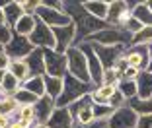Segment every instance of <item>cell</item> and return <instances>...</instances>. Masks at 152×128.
<instances>
[{
    "mask_svg": "<svg viewBox=\"0 0 152 128\" xmlns=\"http://www.w3.org/2000/svg\"><path fill=\"white\" fill-rule=\"evenodd\" d=\"M63 12L70 18L72 25H74L76 31V39L74 45L86 43L92 35L103 31L107 27V23L102 22V20H96L94 16H90L88 12L84 10L82 2H74V0H63Z\"/></svg>",
    "mask_w": 152,
    "mask_h": 128,
    "instance_id": "obj_1",
    "label": "cell"
},
{
    "mask_svg": "<svg viewBox=\"0 0 152 128\" xmlns=\"http://www.w3.org/2000/svg\"><path fill=\"white\" fill-rule=\"evenodd\" d=\"M94 88H96L94 84H84V82H80V80H76L74 76L66 74L64 76L63 93H61V97H58L55 103H57V107H68L74 101H78V99L90 95Z\"/></svg>",
    "mask_w": 152,
    "mask_h": 128,
    "instance_id": "obj_2",
    "label": "cell"
},
{
    "mask_svg": "<svg viewBox=\"0 0 152 128\" xmlns=\"http://www.w3.org/2000/svg\"><path fill=\"white\" fill-rule=\"evenodd\" d=\"M86 43H98V45H103V47H131L133 43V35L127 33L123 27H105L103 31L92 35Z\"/></svg>",
    "mask_w": 152,
    "mask_h": 128,
    "instance_id": "obj_3",
    "label": "cell"
},
{
    "mask_svg": "<svg viewBox=\"0 0 152 128\" xmlns=\"http://www.w3.org/2000/svg\"><path fill=\"white\" fill-rule=\"evenodd\" d=\"M66 56V66H68V74L74 76L76 80H80L84 84H92L90 80V70H88V58L86 54L80 51V47H70V49L64 53Z\"/></svg>",
    "mask_w": 152,
    "mask_h": 128,
    "instance_id": "obj_4",
    "label": "cell"
},
{
    "mask_svg": "<svg viewBox=\"0 0 152 128\" xmlns=\"http://www.w3.org/2000/svg\"><path fill=\"white\" fill-rule=\"evenodd\" d=\"M123 58H125L127 66L142 72L150 64V47H146V45H131V47L125 49Z\"/></svg>",
    "mask_w": 152,
    "mask_h": 128,
    "instance_id": "obj_5",
    "label": "cell"
},
{
    "mask_svg": "<svg viewBox=\"0 0 152 128\" xmlns=\"http://www.w3.org/2000/svg\"><path fill=\"white\" fill-rule=\"evenodd\" d=\"M33 51H35V47L31 45L29 37H22V35H16V33H14L12 41L4 47V53L12 60H26Z\"/></svg>",
    "mask_w": 152,
    "mask_h": 128,
    "instance_id": "obj_6",
    "label": "cell"
},
{
    "mask_svg": "<svg viewBox=\"0 0 152 128\" xmlns=\"http://www.w3.org/2000/svg\"><path fill=\"white\" fill-rule=\"evenodd\" d=\"M45 56V70L47 74L45 76H53V78H64L68 74V66H66V56L57 51H43Z\"/></svg>",
    "mask_w": 152,
    "mask_h": 128,
    "instance_id": "obj_7",
    "label": "cell"
},
{
    "mask_svg": "<svg viewBox=\"0 0 152 128\" xmlns=\"http://www.w3.org/2000/svg\"><path fill=\"white\" fill-rule=\"evenodd\" d=\"M92 47H94L96 54H98L99 62H102L103 70H107V68H115L117 62L123 58V54H125V49L127 47H103V45H98V43H92Z\"/></svg>",
    "mask_w": 152,
    "mask_h": 128,
    "instance_id": "obj_8",
    "label": "cell"
},
{
    "mask_svg": "<svg viewBox=\"0 0 152 128\" xmlns=\"http://www.w3.org/2000/svg\"><path fill=\"white\" fill-rule=\"evenodd\" d=\"M76 47H80V51L86 54V58H88V70H90V80H92V84L102 85L103 66H102V62H99L98 54H96L94 47H92V43H80V45H76Z\"/></svg>",
    "mask_w": 152,
    "mask_h": 128,
    "instance_id": "obj_9",
    "label": "cell"
},
{
    "mask_svg": "<svg viewBox=\"0 0 152 128\" xmlns=\"http://www.w3.org/2000/svg\"><path fill=\"white\" fill-rule=\"evenodd\" d=\"M131 20V8L127 0H113L109 2V14H107V23L109 27H123Z\"/></svg>",
    "mask_w": 152,
    "mask_h": 128,
    "instance_id": "obj_10",
    "label": "cell"
},
{
    "mask_svg": "<svg viewBox=\"0 0 152 128\" xmlns=\"http://www.w3.org/2000/svg\"><path fill=\"white\" fill-rule=\"evenodd\" d=\"M29 41H31V45L35 49L55 51V33H53V29H51L49 25H45L41 20H37V25H35V29H33V33L29 35Z\"/></svg>",
    "mask_w": 152,
    "mask_h": 128,
    "instance_id": "obj_11",
    "label": "cell"
},
{
    "mask_svg": "<svg viewBox=\"0 0 152 128\" xmlns=\"http://www.w3.org/2000/svg\"><path fill=\"white\" fill-rule=\"evenodd\" d=\"M35 18L41 20L45 25H49L51 29H55V27H64V25H70L72 23L70 18H68L63 10H53V8H45V6H39Z\"/></svg>",
    "mask_w": 152,
    "mask_h": 128,
    "instance_id": "obj_12",
    "label": "cell"
},
{
    "mask_svg": "<svg viewBox=\"0 0 152 128\" xmlns=\"http://www.w3.org/2000/svg\"><path fill=\"white\" fill-rule=\"evenodd\" d=\"M137 120H139V115L129 105H125L121 109H117L107 119V128H134Z\"/></svg>",
    "mask_w": 152,
    "mask_h": 128,
    "instance_id": "obj_13",
    "label": "cell"
},
{
    "mask_svg": "<svg viewBox=\"0 0 152 128\" xmlns=\"http://www.w3.org/2000/svg\"><path fill=\"white\" fill-rule=\"evenodd\" d=\"M55 51L61 54H64L70 47H74V39H76V31L74 25H64V27H55Z\"/></svg>",
    "mask_w": 152,
    "mask_h": 128,
    "instance_id": "obj_14",
    "label": "cell"
},
{
    "mask_svg": "<svg viewBox=\"0 0 152 128\" xmlns=\"http://www.w3.org/2000/svg\"><path fill=\"white\" fill-rule=\"evenodd\" d=\"M55 109H57V103H55V99H51L49 95H43V97L37 99V103L33 105L37 124H47V120H49L51 115H53Z\"/></svg>",
    "mask_w": 152,
    "mask_h": 128,
    "instance_id": "obj_15",
    "label": "cell"
},
{
    "mask_svg": "<svg viewBox=\"0 0 152 128\" xmlns=\"http://www.w3.org/2000/svg\"><path fill=\"white\" fill-rule=\"evenodd\" d=\"M49 128H72L74 126V119H72L68 107H57L53 111V115L47 120Z\"/></svg>",
    "mask_w": 152,
    "mask_h": 128,
    "instance_id": "obj_16",
    "label": "cell"
},
{
    "mask_svg": "<svg viewBox=\"0 0 152 128\" xmlns=\"http://www.w3.org/2000/svg\"><path fill=\"white\" fill-rule=\"evenodd\" d=\"M131 8V16L139 23H142L144 27H150L152 25V12L148 8L146 2H127Z\"/></svg>",
    "mask_w": 152,
    "mask_h": 128,
    "instance_id": "obj_17",
    "label": "cell"
},
{
    "mask_svg": "<svg viewBox=\"0 0 152 128\" xmlns=\"http://www.w3.org/2000/svg\"><path fill=\"white\" fill-rule=\"evenodd\" d=\"M26 64L29 68V74L31 78L35 76H45L47 70H45V56H43V49H35L29 56L26 58Z\"/></svg>",
    "mask_w": 152,
    "mask_h": 128,
    "instance_id": "obj_18",
    "label": "cell"
},
{
    "mask_svg": "<svg viewBox=\"0 0 152 128\" xmlns=\"http://www.w3.org/2000/svg\"><path fill=\"white\" fill-rule=\"evenodd\" d=\"M82 6H84V10L90 16H94L96 20H102V22L107 20L109 2H105V0H86V2H82Z\"/></svg>",
    "mask_w": 152,
    "mask_h": 128,
    "instance_id": "obj_19",
    "label": "cell"
},
{
    "mask_svg": "<svg viewBox=\"0 0 152 128\" xmlns=\"http://www.w3.org/2000/svg\"><path fill=\"white\" fill-rule=\"evenodd\" d=\"M117 91V88H113V85H96L94 89H92V93H90V99H92V103L94 105H109V99H111V95Z\"/></svg>",
    "mask_w": 152,
    "mask_h": 128,
    "instance_id": "obj_20",
    "label": "cell"
},
{
    "mask_svg": "<svg viewBox=\"0 0 152 128\" xmlns=\"http://www.w3.org/2000/svg\"><path fill=\"white\" fill-rule=\"evenodd\" d=\"M26 14H23V10H22V4H20L18 0H10L8 2V6L4 8V20H6V25L8 27H16V23L20 22V20L23 18Z\"/></svg>",
    "mask_w": 152,
    "mask_h": 128,
    "instance_id": "obj_21",
    "label": "cell"
},
{
    "mask_svg": "<svg viewBox=\"0 0 152 128\" xmlns=\"http://www.w3.org/2000/svg\"><path fill=\"white\" fill-rule=\"evenodd\" d=\"M137 91L140 99H150L152 97V74L148 70H142L137 78Z\"/></svg>",
    "mask_w": 152,
    "mask_h": 128,
    "instance_id": "obj_22",
    "label": "cell"
},
{
    "mask_svg": "<svg viewBox=\"0 0 152 128\" xmlns=\"http://www.w3.org/2000/svg\"><path fill=\"white\" fill-rule=\"evenodd\" d=\"M45 95H49L51 99L57 101L63 93V85H64V78H53V76H45Z\"/></svg>",
    "mask_w": 152,
    "mask_h": 128,
    "instance_id": "obj_23",
    "label": "cell"
},
{
    "mask_svg": "<svg viewBox=\"0 0 152 128\" xmlns=\"http://www.w3.org/2000/svg\"><path fill=\"white\" fill-rule=\"evenodd\" d=\"M35 25H37V18H35V16H27V14H26V16L16 23L14 33H16V35H22V37H29L33 33V29H35Z\"/></svg>",
    "mask_w": 152,
    "mask_h": 128,
    "instance_id": "obj_24",
    "label": "cell"
},
{
    "mask_svg": "<svg viewBox=\"0 0 152 128\" xmlns=\"http://www.w3.org/2000/svg\"><path fill=\"white\" fill-rule=\"evenodd\" d=\"M127 105L137 113L139 116H146L152 115V97L150 99H140V97H134L131 101H127Z\"/></svg>",
    "mask_w": 152,
    "mask_h": 128,
    "instance_id": "obj_25",
    "label": "cell"
},
{
    "mask_svg": "<svg viewBox=\"0 0 152 128\" xmlns=\"http://www.w3.org/2000/svg\"><path fill=\"white\" fill-rule=\"evenodd\" d=\"M22 88V82H20L18 78H14L10 72H6L4 74V80H2V85H0V95H12L18 91V89Z\"/></svg>",
    "mask_w": 152,
    "mask_h": 128,
    "instance_id": "obj_26",
    "label": "cell"
},
{
    "mask_svg": "<svg viewBox=\"0 0 152 128\" xmlns=\"http://www.w3.org/2000/svg\"><path fill=\"white\" fill-rule=\"evenodd\" d=\"M8 72L14 76V78H18L22 84L31 78V74H29V68H27L26 60H12V64H10V70H8Z\"/></svg>",
    "mask_w": 152,
    "mask_h": 128,
    "instance_id": "obj_27",
    "label": "cell"
},
{
    "mask_svg": "<svg viewBox=\"0 0 152 128\" xmlns=\"http://www.w3.org/2000/svg\"><path fill=\"white\" fill-rule=\"evenodd\" d=\"M45 76H35V78H29L27 82H23L22 88L27 89V91H31L33 95H37V97H43L45 95V82H43Z\"/></svg>",
    "mask_w": 152,
    "mask_h": 128,
    "instance_id": "obj_28",
    "label": "cell"
},
{
    "mask_svg": "<svg viewBox=\"0 0 152 128\" xmlns=\"http://www.w3.org/2000/svg\"><path fill=\"white\" fill-rule=\"evenodd\" d=\"M18 109H20V105L12 95H0V115L12 116L18 113Z\"/></svg>",
    "mask_w": 152,
    "mask_h": 128,
    "instance_id": "obj_29",
    "label": "cell"
},
{
    "mask_svg": "<svg viewBox=\"0 0 152 128\" xmlns=\"http://www.w3.org/2000/svg\"><path fill=\"white\" fill-rule=\"evenodd\" d=\"M14 99L18 101V105L20 107H33L37 103V95H33L31 91H27V89H23V88H20L18 91L14 93Z\"/></svg>",
    "mask_w": 152,
    "mask_h": 128,
    "instance_id": "obj_30",
    "label": "cell"
},
{
    "mask_svg": "<svg viewBox=\"0 0 152 128\" xmlns=\"http://www.w3.org/2000/svg\"><path fill=\"white\" fill-rule=\"evenodd\" d=\"M117 91H119L127 101H131V99H134L139 95V91H137V82H127V80H121L119 84H117Z\"/></svg>",
    "mask_w": 152,
    "mask_h": 128,
    "instance_id": "obj_31",
    "label": "cell"
},
{
    "mask_svg": "<svg viewBox=\"0 0 152 128\" xmlns=\"http://www.w3.org/2000/svg\"><path fill=\"white\" fill-rule=\"evenodd\" d=\"M131 45H146V47H152V25L142 27L137 35H133V43Z\"/></svg>",
    "mask_w": 152,
    "mask_h": 128,
    "instance_id": "obj_32",
    "label": "cell"
},
{
    "mask_svg": "<svg viewBox=\"0 0 152 128\" xmlns=\"http://www.w3.org/2000/svg\"><path fill=\"white\" fill-rule=\"evenodd\" d=\"M119 82H121V74L117 72V68H107V70H103V80H102V84L117 88V84H119Z\"/></svg>",
    "mask_w": 152,
    "mask_h": 128,
    "instance_id": "obj_33",
    "label": "cell"
},
{
    "mask_svg": "<svg viewBox=\"0 0 152 128\" xmlns=\"http://www.w3.org/2000/svg\"><path fill=\"white\" fill-rule=\"evenodd\" d=\"M115 111L111 109L109 105H94V116L96 120H103V122H107V119L113 115Z\"/></svg>",
    "mask_w": 152,
    "mask_h": 128,
    "instance_id": "obj_34",
    "label": "cell"
},
{
    "mask_svg": "<svg viewBox=\"0 0 152 128\" xmlns=\"http://www.w3.org/2000/svg\"><path fill=\"white\" fill-rule=\"evenodd\" d=\"M20 4H22L23 14H27V16H35L37 10H39V6H41V0H20Z\"/></svg>",
    "mask_w": 152,
    "mask_h": 128,
    "instance_id": "obj_35",
    "label": "cell"
},
{
    "mask_svg": "<svg viewBox=\"0 0 152 128\" xmlns=\"http://www.w3.org/2000/svg\"><path fill=\"white\" fill-rule=\"evenodd\" d=\"M12 37H14V29L12 27H8L6 23H0V45L6 47V45L12 41Z\"/></svg>",
    "mask_w": 152,
    "mask_h": 128,
    "instance_id": "obj_36",
    "label": "cell"
},
{
    "mask_svg": "<svg viewBox=\"0 0 152 128\" xmlns=\"http://www.w3.org/2000/svg\"><path fill=\"white\" fill-rule=\"evenodd\" d=\"M127 105V99L121 95L119 91H115L111 95V99H109V107H111L113 111H117V109H121V107H125Z\"/></svg>",
    "mask_w": 152,
    "mask_h": 128,
    "instance_id": "obj_37",
    "label": "cell"
},
{
    "mask_svg": "<svg viewBox=\"0 0 152 128\" xmlns=\"http://www.w3.org/2000/svg\"><path fill=\"white\" fill-rule=\"evenodd\" d=\"M139 74H140V70H137V68H131V66H127L125 70L121 72V80H127V82H137Z\"/></svg>",
    "mask_w": 152,
    "mask_h": 128,
    "instance_id": "obj_38",
    "label": "cell"
},
{
    "mask_svg": "<svg viewBox=\"0 0 152 128\" xmlns=\"http://www.w3.org/2000/svg\"><path fill=\"white\" fill-rule=\"evenodd\" d=\"M10 64H12V58H10L4 51H0V70H2V72H8L10 70Z\"/></svg>",
    "mask_w": 152,
    "mask_h": 128,
    "instance_id": "obj_39",
    "label": "cell"
},
{
    "mask_svg": "<svg viewBox=\"0 0 152 128\" xmlns=\"http://www.w3.org/2000/svg\"><path fill=\"white\" fill-rule=\"evenodd\" d=\"M134 128H152V115L139 116V120H137V126H134Z\"/></svg>",
    "mask_w": 152,
    "mask_h": 128,
    "instance_id": "obj_40",
    "label": "cell"
},
{
    "mask_svg": "<svg viewBox=\"0 0 152 128\" xmlns=\"http://www.w3.org/2000/svg\"><path fill=\"white\" fill-rule=\"evenodd\" d=\"M105 124H107V122H103V120H96V122L88 124V126H82V124H76L74 122V126H72V128H105Z\"/></svg>",
    "mask_w": 152,
    "mask_h": 128,
    "instance_id": "obj_41",
    "label": "cell"
},
{
    "mask_svg": "<svg viewBox=\"0 0 152 128\" xmlns=\"http://www.w3.org/2000/svg\"><path fill=\"white\" fill-rule=\"evenodd\" d=\"M10 128H23L22 124L18 122V120H12V124H10Z\"/></svg>",
    "mask_w": 152,
    "mask_h": 128,
    "instance_id": "obj_42",
    "label": "cell"
},
{
    "mask_svg": "<svg viewBox=\"0 0 152 128\" xmlns=\"http://www.w3.org/2000/svg\"><path fill=\"white\" fill-rule=\"evenodd\" d=\"M0 23H6V20H4V8H0Z\"/></svg>",
    "mask_w": 152,
    "mask_h": 128,
    "instance_id": "obj_43",
    "label": "cell"
},
{
    "mask_svg": "<svg viewBox=\"0 0 152 128\" xmlns=\"http://www.w3.org/2000/svg\"><path fill=\"white\" fill-rule=\"evenodd\" d=\"M33 128H49V126H47V124H35Z\"/></svg>",
    "mask_w": 152,
    "mask_h": 128,
    "instance_id": "obj_44",
    "label": "cell"
},
{
    "mask_svg": "<svg viewBox=\"0 0 152 128\" xmlns=\"http://www.w3.org/2000/svg\"><path fill=\"white\" fill-rule=\"evenodd\" d=\"M4 74H6V72H2V70H0V85H2V80H4Z\"/></svg>",
    "mask_w": 152,
    "mask_h": 128,
    "instance_id": "obj_45",
    "label": "cell"
},
{
    "mask_svg": "<svg viewBox=\"0 0 152 128\" xmlns=\"http://www.w3.org/2000/svg\"><path fill=\"white\" fill-rule=\"evenodd\" d=\"M146 4H148V8H150V12H152V0H146Z\"/></svg>",
    "mask_w": 152,
    "mask_h": 128,
    "instance_id": "obj_46",
    "label": "cell"
},
{
    "mask_svg": "<svg viewBox=\"0 0 152 128\" xmlns=\"http://www.w3.org/2000/svg\"><path fill=\"white\" fill-rule=\"evenodd\" d=\"M150 60H152V47H150Z\"/></svg>",
    "mask_w": 152,
    "mask_h": 128,
    "instance_id": "obj_47",
    "label": "cell"
}]
</instances>
